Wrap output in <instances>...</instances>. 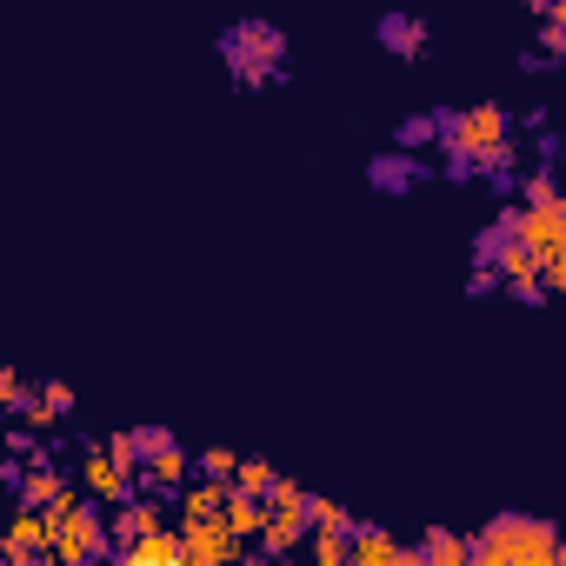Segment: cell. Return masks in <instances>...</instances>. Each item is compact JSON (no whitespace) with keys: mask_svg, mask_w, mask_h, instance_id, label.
Wrapping results in <instances>:
<instances>
[{"mask_svg":"<svg viewBox=\"0 0 566 566\" xmlns=\"http://www.w3.org/2000/svg\"><path fill=\"white\" fill-rule=\"evenodd\" d=\"M347 559L354 566H413V546H394L387 533H347Z\"/></svg>","mask_w":566,"mask_h":566,"instance_id":"cell-9","label":"cell"},{"mask_svg":"<svg viewBox=\"0 0 566 566\" xmlns=\"http://www.w3.org/2000/svg\"><path fill=\"white\" fill-rule=\"evenodd\" d=\"M394 147H407V154H420V147H433V114H407V120L394 127Z\"/></svg>","mask_w":566,"mask_h":566,"instance_id":"cell-15","label":"cell"},{"mask_svg":"<svg viewBox=\"0 0 566 566\" xmlns=\"http://www.w3.org/2000/svg\"><path fill=\"white\" fill-rule=\"evenodd\" d=\"M460 559H467V539L447 533V526H433V533L413 546V566H460Z\"/></svg>","mask_w":566,"mask_h":566,"instance_id":"cell-13","label":"cell"},{"mask_svg":"<svg viewBox=\"0 0 566 566\" xmlns=\"http://www.w3.org/2000/svg\"><path fill=\"white\" fill-rule=\"evenodd\" d=\"M266 486H273V467H266V460H240V467H233V493H253V500H260Z\"/></svg>","mask_w":566,"mask_h":566,"instance_id":"cell-16","label":"cell"},{"mask_svg":"<svg viewBox=\"0 0 566 566\" xmlns=\"http://www.w3.org/2000/svg\"><path fill=\"white\" fill-rule=\"evenodd\" d=\"M127 493H134V467L114 460L107 447H94L87 453V500H127Z\"/></svg>","mask_w":566,"mask_h":566,"instance_id":"cell-7","label":"cell"},{"mask_svg":"<svg viewBox=\"0 0 566 566\" xmlns=\"http://www.w3.org/2000/svg\"><path fill=\"white\" fill-rule=\"evenodd\" d=\"M520 67H526V74H553L559 61H553V54H539V48H526V54H520Z\"/></svg>","mask_w":566,"mask_h":566,"instance_id":"cell-23","label":"cell"},{"mask_svg":"<svg viewBox=\"0 0 566 566\" xmlns=\"http://www.w3.org/2000/svg\"><path fill=\"white\" fill-rule=\"evenodd\" d=\"M526 8H533V14H559V8H566V0H526Z\"/></svg>","mask_w":566,"mask_h":566,"instance_id":"cell-25","label":"cell"},{"mask_svg":"<svg viewBox=\"0 0 566 566\" xmlns=\"http://www.w3.org/2000/svg\"><path fill=\"white\" fill-rule=\"evenodd\" d=\"M539 54H553V61L566 54V8L559 14H539Z\"/></svg>","mask_w":566,"mask_h":566,"instance_id":"cell-17","label":"cell"},{"mask_svg":"<svg viewBox=\"0 0 566 566\" xmlns=\"http://www.w3.org/2000/svg\"><path fill=\"white\" fill-rule=\"evenodd\" d=\"M233 467H240V460H233L227 447H207V453H200V473H207V480H233Z\"/></svg>","mask_w":566,"mask_h":566,"instance_id":"cell-19","label":"cell"},{"mask_svg":"<svg viewBox=\"0 0 566 566\" xmlns=\"http://www.w3.org/2000/svg\"><path fill=\"white\" fill-rule=\"evenodd\" d=\"M61 493H74V486L54 473V460H34V467L21 473V506H54Z\"/></svg>","mask_w":566,"mask_h":566,"instance_id":"cell-11","label":"cell"},{"mask_svg":"<svg viewBox=\"0 0 566 566\" xmlns=\"http://www.w3.org/2000/svg\"><path fill=\"white\" fill-rule=\"evenodd\" d=\"M374 34H380V48H387L394 61H420V54H427V21H420V14H400V8H394V14L374 21Z\"/></svg>","mask_w":566,"mask_h":566,"instance_id":"cell-5","label":"cell"},{"mask_svg":"<svg viewBox=\"0 0 566 566\" xmlns=\"http://www.w3.org/2000/svg\"><path fill=\"white\" fill-rule=\"evenodd\" d=\"M420 180H427V160H420V154H407V147H394V154H374V160H367V187H374V193H394V200H400V193H413Z\"/></svg>","mask_w":566,"mask_h":566,"instance_id":"cell-3","label":"cell"},{"mask_svg":"<svg viewBox=\"0 0 566 566\" xmlns=\"http://www.w3.org/2000/svg\"><path fill=\"white\" fill-rule=\"evenodd\" d=\"M21 400V374L14 367H0V407H14Z\"/></svg>","mask_w":566,"mask_h":566,"instance_id":"cell-24","label":"cell"},{"mask_svg":"<svg viewBox=\"0 0 566 566\" xmlns=\"http://www.w3.org/2000/svg\"><path fill=\"white\" fill-rule=\"evenodd\" d=\"M134 566H154V559H180V533H167V526H154V533H140L134 546H120Z\"/></svg>","mask_w":566,"mask_h":566,"instance_id":"cell-14","label":"cell"},{"mask_svg":"<svg viewBox=\"0 0 566 566\" xmlns=\"http://www.w3.org/2000/svg\"><path fill=\"white\" fill-rule=\"evenodd\" d=\"M220 520H227V533H233V539H253V533H260V520H266V500H253V493H233V486H227Z\"/></svg>","mask_w":566,"mask_h":566,"instance_id":"cell-12","label":"cell"},{"mask_svg":"<svg viewBox=\"0 0 566 566\" xmlns=\"http://www.w3.org/2000/svg\"><path fill=\"white\" fill-rule=\"evenodd\" d=\"M473 174H480V160L467 147H447V180H473Z\"/></svg>","mask_w":566,"mask_h":566,"instance_id":"cell-20","label":"cell"},{"mask_svg":"<svg viewBox=\"0 0 566 566\" xmlns=\"http://www.w3.org/2000/svg\"><path fill=\"white\" fill-rule=\"evenodd\" d=\"M134 486H147V493L187 486V453H180V440H160V447L147 453V473H134Z\"/></svg>","mask_w":566,"mask_h":566,"instance_id":"cell-8","label":"cell"},{"mask_svg":"<svg viewBox=\"0 0 566 566\" xmlns=\"http://www.w3.org/2000/svg\"><path fill=\"white\" fill-rule=\"evenodd\" d=\"M500 287V266H473V280H467V294H493Z\"/></svg>","mask_w":566,"mask_h":566,"instance_id":"cell-22","label":"cell"},{"mask_svg":"<svg viewBox=\"0 0 566 566\" xmlns=\"http://www.w3.org/2000/svg\"><path fill=\"white\" fill-rule=\"evenodd\" d=\"M240 539L227 533V520H187L180 526V559H233Z\"/></svg>","mask_w":566,"mask_h":566,"instance_id":"cell-6","label":"cell"},{"mask_svg":"<svg viewBox=\"0 0 566 566\" xmlns=\"http://www.w3.org/2000/svg\"><path fill=\"white\" fill-rule=\"evenodd\" d=\"M520 193H526V207H539V200H559V187H553V174L539 167V174H526V180H513Z\"/></svg>","mask_w":566,"mask_h":566,"instance_id":"cell-18","label":"cell"},{"mask_svg":"<svg viewBox=\"0 0 566 566\" xmlns=\"http://www.w3.org/2000/svg\"><path fill=\"white\" fill-rule=\"evenodd\" d=\"M314 559L340 566V559H347V533H321V539H314Z\"/></svg>","mask_w":566,"mask_h":566,"instance_id":"cell-21","label":"cell"},{"mask_svg":"<svg viewBox=\"0 0 566 566\" xmlns=\"http://www.w3.org/2000/svg\"><path fill=\"white\" fill-rule=\"evenodd\" d=\"M467 559H480V566H559V533L546 520L493 513V526L480 539H467Z\"/></svg>","mask_w":566,"mask_h":566,"instance_id":"cell-1","label":"cell"},{"mask_svg":"<svg viewBox=\"0 0 566 566\" xmlns=\"http://www.w3.org/2000/svg\"><path fill=\"white\" fill-rule=\"evenodd\" d=\"M220 54H227L233 81H240L247 94H260V87L280 81V61H287V34H280L273 21H240V28L220 34Z\"/></svg>","mask_w":566,"mask_h":566,"instance_id":"cell-2","label":"cell"},{"mask_svg":"<svg viewBox=\"0 0 566 566\" xmlns=\"http://www.w3.org/2000/svg\"><path fill=\"white\" fill-rule=\"evenodd\" d=\"M227 486H233V480H207V473H200V480H187V493H180V526H187V520H220Z\"/></svg>","mask_w":566,"mask_h":566,"instance_id":"cell-10","label":"cell"},{"mask_svg":"<svg viewBox=\"0 0 566 566\" xmlns=\"http://www.w3.org/2000/svg\"><path fill=\"white\" fill-rule=\"evenodd\" d=\"M0 553H8L14 566H28L34 553H48V513L41 506H14V520L0 526Z\"/></svg>","mask_w":566,"mask_h":566,"instance_id":"cell-4","label":"cell"}]
</instances>
